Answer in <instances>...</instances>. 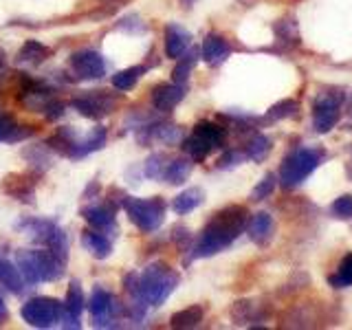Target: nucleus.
Returning <instances> with one entry per match:
<instances>
[{
	"mask_svg": "<svg viewBox=\"0 0 352 330\" xmlns=\"http://www.w3.org/2000/svg\"><path fill=\"white\" fill-rule=\"evenodd\" d=\"M16 267H18L22 280H25L27 286H36L40 282L36 269H33V262H31V253L29 251H18L16 253Z\"/></svg>",
	"mask_w": 352,
	"mask_h": 330,
	"instance_id": "obj_33",
	"label": "nucleus"
},
{
	"mask_svg": "<svg viewBox=\"0 0 352 330\" xmlns=\"http://www.w3.org/2000/svg\"><path fill=\"white\" fill-rule=\"evenodd\" d=\"M146 71H148V66H130V69L117 71L113 75V86L117 91H130V88L137 86V82L141 80Z\"/></svg>",
	"mask_w": 352,
	"mask_h": 330,
	"instance_id": "obj_29",
	"label": "nucleus"
},
{
	"mask_svg": "<svg viewBox=\"0 0 352 330\" xmlns=\"http://www.w3.org/2000/svg\"><path fill=\"white\" fill-rule=\"evenodd\" d=\"M82 245L97 260H106L113 253V240L99 229H86L82 231Z\"/></svg>",
	"mask_w": 352,
	"mask_h": 330,
	"instance_id": "obj_17",
	"label": "nucleus"
},
{
	"mask_svg": "<svg viewBox=\"0 0 352 330\" xmlns=\"http://www.w3.org/2000/svg\"><path fill=\"white\" fill-rule=\"evenodd\" d=\"M115 212H117V207L106 201V203H95V205L84 207L82 218L99 231H110V229H115Z\"/></svg>",
	"mask_w": 352,
	"mask_h": 330,
	"instance_id": "obj_12",
	"label": "nucleus"
},
{
	"mask_svg": "<svg viewBox=\"0 0 352 330\" xmlns=\"http://www.w3.org/2000/svg\"><path fill=\"white\" fill-rule=\"evenodd\" d=\"M7 304H5V300H3V295H0V324H3L5 322V319H7Z\"/></svg>",
	"mask_w": 352,
	"mask_h": 330,
	"instance_id": "obj_47",
	"label": "nucleus"
},
{
	"mask_svg": "<svg viewBox=\"0 0 352 330\" xmlns=\"http://www.w3.org/2000/svg\"><path fill=\"white\" fill-rule=\"evenodd\" d=\"M273 29H275V38H278L282 44H289V47L300 44V31H297V25H295L293 18L280 20Z\"/></svg>",
	"mask_w": 352,
	"mask_h": 330,
	"instance_id": "obj_32",
	"label": "nucleus"
},
{
	"mask_svg": "<svg viewBox=\"0 0 352 330\" xmlns=\"http://www.w3.org/2000/svg\"><path fill=\"white\" fill-rule=\"evenodd\" d=\"M328 282H330V286H333V289H346V286L352 284V253L344 256V260H341L337 273L330 275Z\"/></svg>",
	"mask_w": 352,
	"mask_h": 330,
	"instance_id": "obj_35",
	"label": "nucleus"
},
{
	"mask_svg": "<svg viewBox=\"0 0 352 330\" xmlns=\"http://www.w3.org/2000/svg\"><path fill=\"white\" fill-rule=\"evenodd\" d=\"M84 291H82V284L77 280H71L69 284V291H66V300L62 304V326L64 328H80L82 326V313H84Z\"/></svg>",
	"mask_w": 352,
	"mask_h": 330,
	"instance_id": "obj_8",
	"label": "nucleus"
},
{
	"mask_svg": "<svg viewBox=\"0 0 352 330\" xmlns=\"http://www.w3.org/2000/svg\"><path fill=\"white\" fill-rule=\"evenodd\" d=\"M330 214L339 220H350L352 218V194L339 196L337 201L330 205Z\"/></svg>",
	"mask_w": 352,
	"mask_h": 330,
	"instance_id": "obj_38",
	"label": "nucleus"
},
{
	"mask_svg": "<svg viewBox=\"0 0 352 330\" xmlns=\"http://www.w3.org/2000/svg\"><path fill=\"white\" fill-rule=\"evenodd\" d=\"M341 102H344L341 88H330V91H324L317 95L315 108H313V126L319 135H326V132H330L339 124Z\"/></svg>",
	"mask_w": 352,
	"mask_h": 330,
	"instance_id": "obj_5",
	"label": "nucleus"
},
{
	"mask_svg": "<svg viewBox=\"0 0 352 330\" xmlns=\"http://www.w3.org/2000/svg\"><path fill=\"white\" fill-rule=\"evenodd\" d=\"M71 69L80 80H99L106 73V62L97 51H77L71 55Z\"/></svg>",
	"mask_w": 352,
	"mask_h": 330,
	"instance_id": "obj_9",
	"label": "nucleus"
},
{
	"mask_svg": "<svg viewBox=\"0 0 352 330\" xmlns=\"http://www.w3.org/2000/svg\"><path fill=\"white\" fill-rule=\"evenodd\" d=\"M20 315L33 328H51L62 319V304L53 297H33L22 304Z\"/></svg>",
	"mask_w": 352,
	"mask_h": 330,
	"instance_id": "obj_6",
	"label": "nucleus"
},
{
	"mask_svg": "<svg viewBox=\"0 0 352 330\" xmlns=\"http://www.w3.org/2000/svg\"><path fill=\"white\" fill-rule=\"evenodd\" d=\"M110 304H113V295H110L106 289H97L91 293V300H88V311L93 315V326H106V319L110 315Z\"/></svg>",
	"mask_w": 352,
	"mask_h": 330,
	"instance_id": "obj_19",
	"label": "nucleus"
},
{
	"mask_svg": "<svg viewBox=\"0 0 352 330\" xmlns=\"http://www.w3.org/2000/svg\"><path fill=\"white\" fill-rule=\"evenodd\" d=\"M326 159L324 150L317 148H297L293 150L289 157L284 159L282 168H280V183L284 190H293L300 183H304L308 176H311L322 161Z\"/></svg>",
	"mask_w": 352,
	"mask_h": 330,
	"instance_id": "obj_3",
	"label": "nucleus"
},
{
	"mask_svg": "<svg viewBox=\"0 0 352 330\" xmlns=\"http://www.w3.org/2000/svg\"><path fill=\"white\" fill-rule=\"evenodd\" d=\"M198 62V51L196 49H190L187 53H183L179 62H176L174 71H172V82L174 84H187V80H190V75L194 71V66Z\"/></svg>",
	"mask_w": 352,
	"mask_h": 330,
	"instance_id": "obj_27",
	"label": "nucleus"
},
{
	"mask_svg": "<svg viewBox=\"0 0 352 330\" xmlns=\"http://www.w3.org/2000/svg\"><path fill=\"white\" fill-rule=\"evenodd\" d=\"M271 148H273V141L267 135H256L247 143L245 154H247V159H251V161H264L269 157Z\"/></svg>",
	"mask_w": 352,
	"mask_h": 330,
	"instance_id": "obj_31",
	"label": "nucleus"
},
{
	"mask_svg": "<svg viewBox=\"0 0 352 330\" xmlns=\"http://www.w3.org/2000/svg\"><path fill=\"white\" fill-rule=\"evenodd\" d=\"M124 209L128 218L135 223L143 234H152L163 225V218H165V201L161 196H154V198H126Z\"/></svg>",
	"mask_w": 352,
	"mask_h": 330,
	"instance_id": "obj_4",
	"label": "nucleus"
},
{
	"mask_svg": "<svg viewBox=\"0 0 352 330\" xmlns=\"http://www.w3.org/2000/svg\"><path fill=\"white\" fill-rule=\"evenodd\" d=\"M201 55L209 66H220L223 62H227V58L231 55V47L223 36L209 33V36H205V40H203Z\"/></svg>",
	"mask_w": 352,
	"mask_h": 330,
	"instance_id": "obj_15",
	"label": "nucleus"
},
{
	"mask_svg": "<svg viewBox=\"0 0 352 330\" xmlns=\"http://www.w3.org/2000/svg\"><path fill=\"white\" fill-rule=\"evenodd\" d=\"M31 135H36V128H33V126H14V130L9 132V137L5 141L7 143H18V141L27 139Z\"/></svg>",
	"mask_w": 352,
	"mask_h": 330,
	"instance_id": "obj_44",
	"label": "nucleus"
},
{
	"mask_svg": "<svg viewBox=\"0 0 352 330\" xmlns=\"http://www.w3.org/2000/svg\"><path fill=\"white\" fill-rule=\"evenodd\" d=\"M168 161L170 159L165 157L163 152L150 154L148 161H146V168H143V174L152 181H163V172H165V168H168Z\"/></svg>",
	"mask_w": 352,
	"mask_h": 330,
	"instance_id": "obj_34",
	"label": "nucleus"
},
{
	"mask_svg": "<svg viewBox=\"0 0 352 330\" xmlns=\"http://www.w3.org/2000/svg\"><path fill=\"white\" fill-rule=\"evenodd\" d=\"M192 159H174V161H168V168L163 172V181L170 183V185H183L187 179H190L192 174Z\"/></svg>",
	"mask_w": 352,
	"mask_h": 330,
	"instance_id": "obj_22",
	"label": "nucleus"
},
{
	"mask_svg": "<svg viewBox=\"0 0 352 330\" xmlns=\"http://www.w3.org/2000/svg\"><path fill=\"white\" fill-rule=\"evenodd\" d=\"M0 284H3L5 289L11 291L14 295H20L22 291H25V286H27L16 264H11L3 256H0Z\"/></svg>",
	"mask_w": 352,
	"mask_h": 330,
	"instance_id": "obj_20",
	"label": "nucleus"
},
{
	"mask_svg": "<svg viewBox=\"0 0 352 330\" xmlns=\"http://www.w3.org/2000/svg\"><path fill=\"white\" fill-rule=\"evenodd\" d=\"M297 110H300V106H297L295 99H284V102H278L275 106L269 108V119L278 121V119H289V117H295Z\"/></svg>",
	"mask_w": 352,
	"mask_h": 330,
	"instance_id": "obj_36",
	"label": "nucleus"
},
{
	"mask_svg": "<svg viewBox=\"0 0 352 330\" xmlns=\"http://www.w3.org/2000/svg\"><path fill=\"white\" fill-rule=\"evenodd\" d=\"M172 240L176 242V247L181 251H190V245H192V236H190V229L183 227V225H176L172 229Z\"/></svg>",
	"mask_w": 352,
	"mask_h": 330,
	"instance_id": "obj_41",
	"label": "nucleus"
},
{
	"mask_svg": "<svg viewBox=\"0 0 352 330\" xmlns=\"http://www.w3.org/2000/svg\"><path fill=\"white\" fill-rule=\"evenodd\" d=\"M185 97V86L183 84H159L152 88V106L159 113H170L183 102Z\"/></svg>",
	"mask_w": 352,
	"mask_h": 330,
	"instance_id": "obj_11",
	"label": "nucleus"
},
{
	"mask_svg": "<svg viewBox=\"0 0 352 330\" xmlns=\"http://www.w3.org/2000/svg\"><path fill=\"white\" fill-rule=\"evenodd\" d=\"M348 115L352 117V93H350V97H348Z\"/></svg>",
	"mask_w": 352,
	"mask_h": 330,
	"instance_id": "obj_49",
	"label": "nucleus"
},
{
	"mask_svg": "<svg viewBox=\"0 0 352 330\" xmlns=\"http://www.w3.org/2000/svg\"><path fill=\"white\" fill-rule=\"evenodd\" d=\"M42 110H44V115H47L49 121H55L64 115V104L58 102V99H49V102L42 106Z\"/></svg>",
	"mask_w": 352,
	"mask_h": 330,
	"instance_id": "obj_43",
	"label": "nucleus"
},
{
	"mask_svg": "<svg viewBox=\"0 0 352 330\" xmlns=\"http://www.w3.org/2000/svg\"><path fill=\"white\" fill-rule=\"evenodd\" d=\"M51 55V49L49 47H44L42 42L38 40H27L25 44H22V49L18 51V62L22 64H40L44 62Z\"/></svg>",
	"mask_w": 352,
	"mask_h": 330,
	"instance_id": "obj_24",
	"label": "nucleus"
},
{
	"mask_svg": "<svg viewBox=\"0 0 352 330\" xmlns=\"http://www.w3.org/2000/svg\"><path fill=\"white\" fill-rule=\"evenodd\" d=\"M247 234L258 247H267L273 240V234H275L273 216L269 212H258L256 216H251L249 223H247Z\"/></svg>",
	"mask_w": 352,
	"mask_h": 330,
	"instance_id": "obj_13",
	"label": "nucleus"
},
{
	"mask_svg": "<svg viewBox=\"0 0 352 330\" xmlns=\"http://www.w3.org/2000/svg\"><path fill=\"white\" fill-rule=\"evenodd\" d=\"M20 231H25V236H29L33 242H38V245H49L51 236L55 234V229H58V225L53 223V220H42V218H27L22 220V223L18 225Z\"/></svg>",
	"mask_w": 352,
	"mask_h": 330,
	"instance_id": "obj_18",
	"label": "nucleus"
},
{
	"mask_svg": "<svg viewBox=\"0 0 352 330\" xmlns=\"http://www.w3.org/2000/svg\"><path fill=\"white\" fill-rule=\"evenodd\" d=\"M3 66H5V51L0 49V69H3Z\"/></svg>",
	"mask_w": 352,
	"mask_h": 330,
	"instance_id": "obj_50",
	"label": "nucleus"
},
{
	"mask_svg": "<svg viewBox=\"0 0 352 330\" xmlns=\"http://www.w3.org/2000/svg\"><path fill=\"white\" fill-rule=\"evenodd\" d=\"M95 192H99V183H97V181H93L91 185L86 187V192H84V198H93V194H95Z\"/></svg>",
	"mask_w": 352,
	"mask_h": 330,
	"instance_id": "obj_46",
	"label": "nucleus"
},
{
	"mask_svg": "<svg viewBox=\"0 0 352 330\" xmlns=\"http://www.w3.org/2000/svg\"><path fill=\"white\" fill-rule=\"evenodd\" d=\"M25 157H27L29 163H33V165H42V168H49V165H51V159L47 157V146L29 148V150H25Z\"/></svg>",
	"mask_w": 352,
	"mask_h": 330,
	"instance_id": "obj_40",
	"label": "nucleus"
},
{
	"mask_svg": "<svg viewBox=\"0 0 352 330\" xmlns=\"http://www.w3.org/2000/svg\"><path fill=\"white\" fill-rule=\"evenodd\" d=\"M183 150H185V154L190 157L192 161H205L207 157H209V152H212L214 148L209 146V143L205 141V139H201L198 135H194L192 132V137H187L185 141H183Z\"/></svg>",
	"mask_w": 352,
	"mask_h": 330,
	"instance_id": "obj_30",
	"label": "nucleus"
},
{
	"mask_svg": "<svg viewBox=\"0 0 352 330\" xmlns=\"http://www.w3.org/2000/svg\"><path fill=\"white\" fill-rule=\"evenodd\" d=\"M203 201H205V194H203L201 187H187L185 192H181V194L172 201V209H174L176 214L185 216V214L194 212V209H196L198 205H201Z\"/></svg>",
	"mask_w": 352,
	"mask_h": 330,
	"instance_id": "obj_21",
	"label": "nucleus"
},
{
	"mask_svg": "<svg viewBox=\"0 0 352 330\" xmlns=\"http://www.w3.org/2000/svg\"><path fill=\"white\" fill-rule=\"evenodd\" d=\"M247 159V154L245 152H238V150H229L225 152L223 157L218 159V168L220 170H227V168H236L238 163H242Z\"/></svg>",
	"mask_w": 352,
	"mask_h": 330,
	"instance_id": "obj_42",
	"label": "nucleus"
},
{
	"mask_svg": "<svg viewBox=\"0 0 352 330\" xmlns=\"http://www.w3.org/2000/svg\"><path fill=\"white\" fill-rule=\"evenodd\" d=\"M124 289H126V293H128L135 302H143V297H141V282H139V273H135V271L126 273V278H124ZM143 304H146V302H143Z\"/></svg>",
	"mask_w": 352,
	"mask_h": 330,
	"instance_id": "obj_39",
	"label": "nucleus"
},
{
	"mask_svg": "<svg viewBox=\"0 0 352 330\" xmlns=\"http://www.w3.org/2000/svg\"><path fill=\"white\" fill-rule=\"evenodd\" d=\"M106 139H108L106 128L97 126V128H93L91 132H88V135L84 137V141H82V139H77V141L73 143V148H71V154H69V157H71V159L88 157V154H93V152H97V150H102V148L106 146Z\"/></svg>",
	"mask_w": 352,
	"mask_h": 330,
	"instance_id": "obj_16",
	"label": "nucleus"
},
{
	"mask_svg": "<svg viewBox=\"0 0 352 330\" xmlns=\"http://www.w3.org/2000/svg\"><path fill=\"white\" fill-rule=\"evenodd\" d=\"M231 317L238 326H245L249 322H258L262 319V311H260V304L253 302V300H242L236 302L234 308H231Z\"/></svg>",
	"mask_w": 352,
	"mask_h": 330,
	"instance_id": "obj_25",
	"label": "nucleus"
},
{
	"mask_svg": "<svg viewBox=\"0 0 352 330\" xmlns=\"http://www.w3.org/2000/svg\"><path fill=\"white\" fill-rule=\"evenodd\" d=\"M16 119L9 115H0V141H5L9 137V132L14 130Z\"/></svg>",
	"mask_w": 352,
	"mask_h": 330,
	"instance_id": "obj_45",
	"label": "nucleus"
},
{
	"mask_svg": "<svg viewBox=\"0 0 352 330\" xmlns=\"http://www.w3.org/2000/svg\"><path fill=\"white\" fill-rule=\"evenodd\" d=\"M7 194L18 198L20 203H33V183L29 176H20V174H14L7 179Z\"/></svg>",
	"mask_w": 352,
	"mask_h": 330,
	"instance_id": "obj_23",
	"label": "nucleus"
},
{
	"mask_svg": "<svg viewBox=\"0 0 352 330\" xmlns=\"http://www.w3.org/2000/svg\"><path fill=\"white\" fill-rule=\"evenodd\" d=\"M194 135L205 139L212 148H218V146H223V141H225V128L214 124V121H198L194 126Z\"/></svg>",
	"mask_w": 352,
	"mask_h": 330,
	"instance_id": "obj_28",
	"label": "nucleus"
},
{
	"mask_svg": "<svg viewBox=\"0 0 352 330\" xmlns=\"http://www.w3.org/2000/svg\"><path fill=\"white\" fill-rule=\"evenodd\" d=\"M249 212L242 205H229L214 214V218L205 225L203 234L198 236L196 245L190 249L192 260L212 258L216 253L225 251L242 231L247 229Z\"/></svg>",
	"mask_w": 352,
	"mask_h": 330,
	"instance_id": "obj_1",
	"label": "nucleus"
},
{
	"mask_svg": "<svg viewBox=\"0 0 352 330\" xmlns=\"http://www.w3.org/2000/svg\"><path fill=\"white\" fill-rule=\"evenodd\" d=\"M141 297L148 306H161L179 286L181 278L165 262H152L150 267L139 275Z\"/></svg>",
	"mask_w": 352,
	"mask_h": 330,
	"instance_id": "obj_2",
	"label": "nucleus"
},
{
	"mask_svg": "<svg viewBox=\"0 0 352 330\" xmlns=\"http://www.w3.org/2000/svg\"><path fill=\"white\" fill-rule=\"evenodd\" d=\"M275 185H278V179H275V174H264V179L253 187L251 192V201H264V198H269L275 190Z\"/></svg>",
	"mask_w": 352,
	"mask_h": 330,
	"instance_id": "obj_37",
	"label": "nucleus"
},
{
	"mask_svg": "<svg viewBox=\"0 0 352 330\" xmlns=\"http://www.w3.org/2000/svg\"><path fill=\"white\" fill-rule=\"evenodd\" d=\"M203 317H205L203 306H187V308H183V311L172 315L170 326L172 328H196L203 322Z\"/></svg>",
	"mask_w": 352,
	"mask_h": 330,
	"instance_id": "obj_26",
	"label": "nucleus"
},
{
	"mask_svg": "<svg viewBox=\"0 0 352 330\" xmlns=\"http://www.w3.org/2000/svg\"><path fill=\"white\" fill-rule=\"evenodd\" d=\"M71 106L88 119H102L115 110V97L106 91H88L80 97H75Z\"/></svg>",
	"mask_w": 352,
	"mask_h": 330,
	"instance_id": "obj_7",
	"label": "nucleus"
},
{
	"mask_svg": "<svg viewBox=\"0 0 352 330\" xmlns=\"http://www.w3.org/2000/svg\"><path fill=\"white\" fill-rule=\"evenodd\" d=\"M102 3L110 5V7H119V5H126L128 0H102Z\"/></svg>",
	"mask_w": 352,
	"mask_h": 330,
	"instance_id": "obj_48",
	"label": "nucleus"
},
{
	"mask_svg": "<svg viewBox=\"0 0 352 330\" xmlns=\"http://www.w3.org/2000/svg\"><path fill=\"white\" fill-rule=\"evenodd\" d=\"M183 3H192V0H183Z\"/></svg>",
	"mask_w": 352,
	"mask_h": 330,
	"instance_id": "obj_51",
	"label": "nucleus"
},
{
	"mask_svg": "<svg viewBox=\"0 0 352 330\" xmlns=\"http://www.w3.org/2000/svg\"><path fill=\"white\" fill-rule=\"evenodd\" d=\"M192 44V33L183 29L181 25H176V22H170L168 27H165V55L172 60H179L181 55L190 49Z\"/></svg>",
	"mask_w": 352,
	"mask_h": 330,
	"instance_id": "obj_14",
	"label": "nucleus"
},
{
	"mask_svg": "<svg viewBox=\"0 0 352 330\" xmlns=\"http://www.w3.org/2000/svg\"><path fill=\"white\" fill-rule=\"evenodd\" d=\"M29 253H31L33 269H36L40 282H55V280H60L64 275L66 262L60 260L53 251L40 249V251H29Z\"/></svg>",
	"mask_w": 352,
	"mask_h": 330,
	"instance_id": "obj_10",
	"label": "nucleus"
}]
</instances>
